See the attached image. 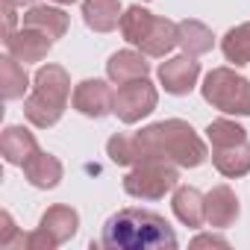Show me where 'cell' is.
<instances>
[{"label":"cell","instance_id":"obj_13","mask_svg":"<svg viewBox=\"0 0 250 250\" xmlns=\"http://www.w3.org/2000/svg\"><path fill=\"white\" fill-rule=\"evenodd\" d=\"M39 227H42L56 244H65V241H71V238L77 235V229H80V215H77V209L56 203V206H50V209L42 215Z\"/></svg>","mask_w":250,"mask_h":250},{"label":"cell","instance_id":"obj_18","mask_svg":"<svg viewBox=\"0 0 250 250\" xmlns=\"http://www.w3.org/2000/svg\"><path fill=\"white\" fill-rule=\"evenodd\" d=\"M180 44V36H177V24L174 21H168V18H153V24H150V30H147V36L142 39V53L145 56H165V53H171L174 47Z\"/></svg>","mask_w":250,"mask_h":250},{"label":"cell","instance_id":"obj_25","mask_svg":"<svg viewBox=\"0 0 250 250\" xmlns=\"http://www.w3.org/2000/svg\"><path fill=\"white\" fill-rule=\"evenodd\" d=\"M106 153L115 165H139L142 162V153H139V145H136V136H112L106 142Z\"/></svg>","mask_w":250,"mask_h":250},{"label":"cell","instance_id":"obj_29","mask_svg":"<svg viewBox=\"0 0 250 250\" xmlns=\"http://www.w3.org/2000/svg\"><path fill=\"white\" fill-rule=\"evenodd\" d=\"M21 3H30V0H3V6H12V9L21 6Z\"/></svg>","mask_w":250,"mask_h":250},{"label":"cell","instance_id":"obj_21","mask_svg":"<svg viewBox=\"0 0 250 250\" xmlns=\"http://www.w3.org/2000/svg\"><path fill=\"white\" fill-rule=\"evenodd\" d=\"M221 50H224V59L232 62L235 68L238 65H250V21L232 27L221 39Z\"/></svg>","mask_w":250,"mask_h":250},{"label":"cell","instance_id":"obj_15","mask_svg":"<svg viewBox=\"0 0 250 250\" xmlns=\"http://www.w3.org/2000/svg\"><path fill=\"white\" fill-rule=\"evenodd\" d=\"M21 168H24L27 180L36 188H56L59 180H62V162L53 153H44V150H36Z\"/></svg>","mask_w":250,"mask_h":250},{"label":"cell","instance_id":"obj_16","mask_svg":"<svg viewBox=\"0 0 250 250\" xmlns=\"http://www.w3.org/2000/svg\"><path fill=\"white\" fill-rule=\"evenodd\" d=\"M83 21L94 33H112L121 27V0H83Z\"/></svg>","mask_w":250,"mask_h":250},{"label":"cell","instance_id":"obj_14","mask_svg":"<svg viewBox=\"0 0 250 250\" xmlns=\"http://www.w3.org/2000/svg\"><path fill=\"white\" fill-rule=\"evenodd\" d=\"M36 150H39V142L27 127H6L3 136H0V153L9 165H24Z\"/></svg>","mask_w":250,"mask_h":250},{"label":"cell","instance_id":"obj_23","mask_svg":"<svg viewBox=\"0 0 250 250\" xmlns=\"http://www.w3.org/2000/svg\"><path fill=\"white\" fill-rule=\"evenodd\" d=\"M153 12H147L145 6H130L127 12L121 15V36L127 39L130 44H142V39L147 36L150 24H153Z\"/></svg>","mask_w":250,"mask_h":250},{"label":"cell","instance_id":"obj_22","mask_svg":"<svg viewBox=\"0 0 250 250\" xmlns=\"http://www.w3.org/2000/svg\"><path fill=\"white\" fill-rule=\"evenodd\" d=\"M0 77H3V83H0L3 85V100H18L30 88V77H27L24 65L9 53L0 59Z\"/></svg>","mask_w":250,"mask_h":250},{"label":"cell","instance_id":"obj_3","mask_svg":"<svg viewBox=\"0 0 250 250\" xmlns=\"http://www.w3.org/2000/svg\"><path fill=\"white\" fill-rule=\"evenodd\" d=\"M71 97V77L62 65H42L33 77V94L24 100V115L33 127L47 130L59 124Z\"/></svg>","mask_w":250,"mask_h":250},{"label":"cell","instance_id":"obj_5","mask_svg":"<svg viewBox=\"0 0 250 250\" xmlns=\"http://www.w3.org/2000/svg\"><path fill=\"white\" fill-rule=\"evenodd\" d=\"M177 180H180L177 165L165 159H142L124 177V191L139 200H159L177 188Z\"/></svg>","mask_w":250,"mask_h":250},{"label":"cell","instance_id":"obj_24","mask_svg":"<svg viewBox=\"0 0 250 250\" xmlns=\"http://www.w3.org/2000/svg\"><path fill=\"white\" fill-rule=\"evenodd\" d=\"M206 139L212 147H227V145H238V142H247V130L235 121H227V118H218L206 127Z\"/></svg>","mask_w":250,"mask_h":250},{"label":"cell","instance_id":"obj_20","mask_svg":"<svg viewBox=\"0 0 250 250\" xmlns=\"http://www.w3.org/2000/svg\"><path fill=\"white\" fill-rule=\"evenodd\" d=\"M177 36H180V47H183L188 56H203V53H209L212 44H215L212 30H209L206 24L194 21V18L180 21V24H177Z\"/></svg>","mask_w":250,"mask_h":250},{"label":"cell","instance_id":"obj_28","mask_svg":"<svg viewBox=\"0 0 250 250\" xmlns=\"http://www.w3.org/2000/svg\"><path fill=\"white\" fill-rule=\"evenodd\" d=\"M212 244H218V247H229V241L221 238V235H197V238L191 241V247H212Z\"/></svg>","mask_w":250,"mask_h":250},{"label":"cell","instance_id":"obj_10","mask_svg":"<svg viewBox=\"0 0 250 250\" xmlns=\"http://www.w3.org/2000/svg\"><path fill=\"white\" fill-rule=\"evenodd\" d=\"M238 197L229 186H215L209 194H206V224L215 227V229H227L238 221Z\"/></svg>","mask_w":250,"mask_h":250},{"label":"cell","instance_id":"obj_17","mask_svg":"<svg viewBox=\"0 0 250 250\" xmlns=\"http://www.w3.org/2000/svg\"><path fill=\"white\" fill-rule=\"evenodd\" d=\"M212 162L218 168V174L235 180L250 174V142H238V145H227V147H212Z\"/></svg>","mask_w":250,"mask_h":250},{"label":"cell","instance_id":"obj_27","mask_svg":"<svg viewBox=\"0 0 250 250\" xmlns=\"http://www.w3.org/2000/svg\"><path fill=\"white\" fill-rule=\"evenodd\" d=\"M24 247H27V250H56L59 244L39 227L36 232H27V235H24Z\"/></svg>","mask_w":250,"mask_h":250},{"label":"cell","instance_id":"obj_30","mask_svg":"<svg viewBox=\"0 0 250 250\" xmlns=\"http://www.w3.org/2000/svg\"><path fill=\"white\" fill-rule=\"evenodd\" d=\"M56 3H77V0H56Z\"/></svg>","mask_w":250,"mask_h":250},{"label":"cell","instance_id":"obj_9","mask_svg":"<svg viewBox=\"0 0 250 250\" xmlns=\"http://www.w3.org/2000/svg\"><path fill=\"white\" fill-rule=\"evenodd\" d=\"M197 77H200V62L194 56H188V53L174 56V59H168V62L159 65V83L165 85L168 94H177V97L188 94L194 88Z\"/></svg>","mask_w":250,"mask_h":250},{"label":"cell","instance_id":"obj_7","mask_svg":"<svg viewBox=\"0 0 250 250\" xmlns=\"http://www.w3.org/2000/svg\"><path fill=\"white\" fill-rule=\"evenodd\" d=\"M71 103L80 115L85 118H106L112 109H115V91L109 88V83L103 80H83L74 94H71Z\"/></svg>","mask_w":250,"mask_h":250},{"label":"cell","instance_id":"obj_26","mask_svg":"<svg viewBox=\"0 0 250 250\" xmlns=\"http://www.w3.org/2000/svg\"><path fill=\"white\" fill-rule=\"evenodd\" d=\"M0 224H3L0 227V247H15V244L24 247V235L18 232V227H15L9 212H0Z\"/></svg>","mask_w":250,"mask_h":250},{"label":"cell","instance_id":"obj_2","mask_svg":"<svg viewBox=\"0 0 250 250\" xmlns=\"http://www.w3.org/2000/svg\"><path fill=\"white\" fill-rule=\"evenodd\" d=\"M136 145H139L142 159H165L177 168H197L209 156L194 127L180 118H168V121L145 127L142 133H136Z\"/></svg>","mask_w":250,"mask_h":250},{"label":"cell","instance_id":"obj_4","mask_svg":"<svg viewBox=\"0 0 250 250\" xmlns=\"http://www.w3.org/2000/svg\"><path fill=\"white\" fill-rule=\"evenodd\" d=\"M203 100L212 103L224 115H250V80L235 74L232 68H212L200 85Z\"/></svg>","mask_w":250,"mask_h":250},{"label":"cell","instance_id":"obj_8","mask_svg":"<svg viewBox=\"0 0 250 250\" xmlns=\"http://www.w3.org/2000/svg\"><path fill=\"white\" fill-rule=\"evenodd\" d=\"M3 44H6V53L9 56H15L18 62H42L47 53H50V47H53V39L47 36V33H42V30H33V27H24L21 24V30H15V33H9L6 39H3Z\"/></svg>","mask_w":250,"mask_h":250},{"label":"cell","instance_id":"obj_12","mask_svg":"<svg viewBox=\"0 0 250 250\" xmlns=\"http://www.w3.org/2000/svg\"><path fill=\"white\" fill-rule=\"evenodd\" d=\"M171 206H174V215L180 218V224H186L191 229H197V227L206 224V197L197 188H191V186L174 188Z\"/></svg>","mask_w":250,"mask_h":250},{"label":"cell","instance_id":"obj_1","mask_svg":"<svg viewBox=\"0 0 250 250\" xmlns=\"http://www.w3.org/2000/svg\"><path fill=\"white\" fill-rule=\"evenodd\" d=\"M177 232L162 215L136 206L115 212L103 224V235L97 241V247L106 250H177Z\"/></svg>","mask_w":250,"mask_h":250},{"label":"cell","instance_id":"obj_19","mask_svg":"<svg viewBox=\"0 0 250 250\" xmlns=\"http://www.w3.org/2000/svg\"><path fill=\"white\" fill-rule=\"evenodd\" d=\"M21 24L47 33L53 42L68 33V15H65L62 9H56V6H33V9H27V12L21 15Z\"/></svg>","mask_w":250,"mask_h":250},{"label":"cell","instance_id":"obj_6","mask_svg":"<svg viewBox=\"0 0 250 250\" xmlns=\"http://www.w3.org/2000/svg\"><path fill=\"white\" fill-rule=\"evenodd\" d=\"M156 103H159L156 85H153L147 77H142V80H133V83L118 85L112 115H118L124 124H136V121L147 118V115L156 109Z\"/></svg>","mask_w":250,"mask_h":250},{"label":"cell","instance_id":"obj_11","mask_svg":"<svg viewBox=\"0 0 250 250\" xmlns=\"http://www.w3.org/2000/svg\"><path fill=\"white\" fill-rule=\"evenodd\" d=\"M106 74L112 83L124 85V83H133V80H142L150 74V62L145 59V53H136V50H118L109 56L106 62Z\"/></svg>","mask_w":250,"mask_h":250}]
</instances>
